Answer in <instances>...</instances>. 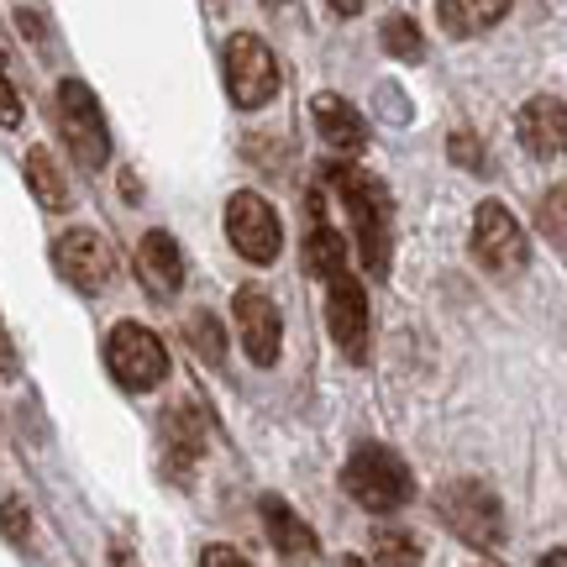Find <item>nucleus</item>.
Wrapping results in <instances>:
<instances>
[{"label":"nucleus","mask_w":567,"mask_h":567,"mask_svg":"<svg viewBox=\"0 0 567 567\" xmlns=\"http://www.w3.org/2000/svg\"><path fill=\"white\" fill-rule=\"evenodd\" d=\"M53 111H59V132L69 142V153L84 163V168H105L111 163V126L101 116V101L84 80H59V95H53Z\"/></svg>","instance_id":"20e7f679"},{"label":"nucleus","mask_w":567,"mask_h":567,"mask_svg":"<svg viewBox=\"0 0 567 567\" xmlns=\"http://www.w3.org/2000/svg\"><path fill=\"white\" fill-rule=\"evenodd\" d=\"M268 6H284V0H268Z\"/></svg>","instance_id":"c756f323"},{"label":"nucleus","mask_w":567,"mask_h":567,"mask_svg":"<svg viewBox=\"0 0 567 567\" xmlns=\"http://www.w3.org/2000/svg\"><path fill=\"white\" fill-rule=\"evenodd\" d=\"M231 316H237V342L243 352L252 358L258 368H274L279 363V347H284V326H279V305L268 300L264 289H237V305H231Z\"/></svg>","instance_id":"9b49d317"},{"label":"nucleus","mask_w":567,"mask_h":567,"mask_svg":"<svg viewBox=\"0 0 567 567\" xmlns=\"http://www.w3.org/2000/svg\"><path fill=\"white\" fill-rule=\"evenodd\" d=\"M326 184L342 195L347 216H352L363 268L368 274H389V247H394V195H389V184L373 179L368 168H352V163H331Z\"/></svg>","instance_id":"f257e3e1"},{"label":"nucleus","mask_w":567,"mask_h":567,"mask_svg":"<svg viewBox=\"0 0 567 567\" xmlns=\"http://www.w3.org/2000/svg\"><path fill=\"white\" fill-rule=\"evenodd\" d=\"M21 174H27V189L38 195L42 210H69V179H63V168L53 163V153H48V147H27Z\"/></svg>","instance_id":"a211bd4d"},{"label":"nucleus","mask_w":567,"mask_h":567,"mask_svg":"<svg viewBox=\"0 0 567 567\" xmlns=\"http://www.w3.org/2000/svg\"><path fill=\"white\" fill-rule=\"evenodd\" d=\"M547 563H551V567H563V563H567V551H547Z\"/></svg>","instance_id":"c85d7f7f"},{"label":"nucleus","mask_w":567,"mask_h":567,"mask_svg":"<svg viewBox=\"0 0 567 567\" xmlns=\"http://www.w3.org/2000/svg\"><path fill=\"white\" fill-rule=\"evenodd\" d=\"M258 515H264V530H268V542L284 551V557H316L321 551V542H316V530L305 526L295 509L284 505V499H258Z\"/></svg>","instance_id":"2eb2a0df"},{"label":"nucleus","mask_w":567,"mask_h":567,"mask_svg":"<svg viewBox=\"0 0 567 567\" xmlns=\"http://www.w3.org/2000/svg\"><path fill=\"white\" fill-rule=\"evenodd\" d=\"M226 90L243 111H258L279 95V59L268 53V42L258 32H237L226 42Z\"/></svg>","instance_id":"39448f33"},{"label":"nucleus","mask_w":567,"mask_h":567,"mask_svg":"<svg viewBox=\"0 0 567 567\" xmlns=\"http://www.w3.org/2000/svg\"><path fill=\"white\" fill-rule=\"evenodd\" d=\"M326 6H331L337 17H358V11H363V0H326Z\"/></svg>","instance_id":"cd10ccee"},{"label":"nucleus","mask_w":567,"mask_h":567,"mask_svg":"<svg viewBox=\"0 0 567 567\" xmlns=\"http://www.w3.org/2000/svg\"><path fill=\"white\" fill-rule=\"evenodd\" d=\"M6 530H11V542L27 536V520H21V499L17 494H6Z\"/></svg>","instance_id":"393cba45"},{"label":"nucleus","mask_w":567,"mask_h":567,"mask_svg":"<svg viewBox=\"0 0 567 567\" xmlns=\"http://www.w3.org/2000/svg\"><path fill=\"white\" fill-rule=\"evenodd\" d=\"M310 116H316V132H321L326 147H337V153H363L368 147V126L358 116V105L342 101V95H316L310 101Z\"/></svg>","instance_id":"ddd939ff"},{"label":"nucleus","mask_w":567,"mask_h":567,"mask_svg":"<svg viewBox=\"0 0 567 567\" xmlns=\"http://www.w3.org/2000/svg\"><path fill=\"white\" fill-rule=\"evenodd\" d=\"M137 279L153 295H179L184 289V252L168 231H147L137 243Z\"/></svg>","instance_id":"4468645a"},{"label":"nucleus","mask_w":567,"mask_h":567,"mask_svg":"<svg viewBox=\"0 0 567 567\" xmlns=\"http://www.w3.org/2000/svg\"><path fill=\"white\" fill-rule=\"evenodd\" d=\"M347 258H352V247L342 243V231L326 221H310V231H305V268L326 284L331 274H342Z\"/></svg>","instance_id":"6ab92c4d"},{"label":"nucleus","mask_w":567,"mask_h":567,"mask_svg":"<svg viewBox=\"0 0 567 567\" xmlns=\"http://www.w3.org/2000/svg\"><path fill=\"white\" fill-rule=\"evenodd\" d=\"M436 515H442V526L467 542L473 551H494L505 542V509L494 499V488L478 484V478H457V484H446L436 494Z\"/></svg>","instance_id":"f03ea898"},{"label":"nucleus","mask_w":567,"mask_h":567,"mask_svg":"<svg viewBox=\"0 0 567 567\" xmlns=\"http://www.w3.org/2000/svg\"><path fill=\"white\" fill-rule=\"evenodd\" d=\"M473 258L488 274H520L526 268L530 243H526V231H520V221L499 200H484L473 210Z\"/></svg>","instance_id":"6e6552de"},{"label":"nucleus","mask_w":567,"mask_h":567,"mask_svg":"<svg viewBox=\"0 0 567 567\" xmlns=\"http://www.w3.org/2000/svg\"><path fill=\"white\" fill-rule=\"evenodd\" d=\"M105 363L116 373V384L122 389H158L168 379V347L137 321H122L111 331V342H105Z\"/></svg>","instance_id":"423d86ee"},{"label":"nucleus","mask_w":567,"mask_h":567,"mask_svg":"<svg viewBox=\"0 0 567 567\" xmlns=\"http://www.w3.org/2000/svg\"><path fill=\"white\" fill-rule=\"evenodd\" d=\"M189 347H195V352H200L205 363L216 368L226 358V342H221V321H216V316H210V310H200V316H195V321H189Z\"/></svg>","instance_id":"412c9836"},{"label":"nucleus","mask_w":567,"mask_h":567,"mask_svg":"<svg viewBox=\"0 0 567 567\" xmlns=\"http://www.w3.org/2000/svg\"><path fill=\"white\" fill-rule=\"evenodd\" d=\"M342 488H347V499H352V505L373 509V515H389V509L405 505L415 484H410V467L400 463L389 446L368 442V446H358V452L347 457Z\"/></svg>","instance_id":"7ed1b4c3"},{"label":"nucleus","mask_w":567,"mask_h":567,"mask_svg":"<svg viewBox=\"0 0 567 567\" xmlns=\"http://www.w3.org/2000/svg\"><path fill=\"white\" fill-rule=\"evenodd\" d=\"M520 142L536 158H563L567 153V105L557 95H536L520 105Z\"/></svg>","instance_id":"f8f14e48"},{"label":"nucleus","mask_w":567,"mask_h":567,"mask_svg":"<svg viewBox=\"0 0 567 567\" xmlns=\"http://www.w3.org/2000/svg\"><path fill=\"white\" fill-rule=\"evenodd\" d=\"M163 442H168V457L174 463H195L205 446V421L195 400H179V405L163 410Z\"/></svg>","instance_id":"f3484780"},{"label":"nucleus","mask_w":567,"mask_h":567,"mask_svg":"<svg viewBox=\"0 0 567 567\" xmlns=\"http://www.w3.org/2000/svg\"><path fill=\"white\" fill-rule=\"evenodd\" d=\"M53 264H59V274L74 289H84V295H101L105 284L116 279V252L105 247L101 231H90V226H74V231H63L59 243H53Z\"/></svg>","instance_id":"9d476101"},{"label":"nucleus","mask_w":567,"mask_h":567,"mask_svg":"<svg viewBox=\"0 0 567 567\" xmlns=\"http://www.w3.org/2000/svg\"><path fill=\"white\" fill-rule=\"evenodd\" d=\"M279 216H274V205L258 195V189H237L231 200H226V243L243 252L247 264H274L279 258Z\"/></svg>","instance_id":"0eeeda50"},{"label":"nucleus","mask_w":567,"mask_h":567,"mask_svg":"<svg viewBox=\"0 0 567 567\" xmlns=\"http://www.w3.org/2000/svg\"><path fill=\"white\" fill-rule=\"evenodd\" d=\"M379 38H384V53L389 59H405V63H421L425 59V42H421V27L410 17H389L379 27Z\"/></svg>","instance_id":"aec40b11"},{"label":"nucleus","mask_w":567,"mask_h":567,"mask_svg":"<svg viewBox=\"0 0 567 567\" xmlns=\"http://www.w3.org/2000/svg\"><path fill=\"white\" fill-rule=\"evenodd\" d=\"M446 153L463 163V168H484V153H478V137H473V132H452V137H446Z\"/></svg>","instance_id":"b1692460"},{"label":"nucleus","mask_w":567,"mask_h":567,"mask_svg":"<svg viewBox=\"0 0 567 567\" xmlns=\"http://www.w3.org/2000/svg\"><path fill=\"white\" fill-rule=\"evenodd\" d=\"M200 563L205 567H221V563H247V557H243V551H226V547H205Z\"/></svg>","instance_id":"a878e982"},{"label":"nucleus","mask_w":567,"mask_h":567,"mask_svg":"<svg viewBox=\"0 0 567 567\" xmlns=\"http://www.w3.org/2000/svg\"><path fill=\"white\" fill-rule=\"evenodd\" d=\"M373 563H421V547L405 530H373Z\"/></svg>","instance_id":"4be33fe9"},{"label":"nucleus","mask_w":567,"mask_h":567,"mask_svg":"<svg viewBox=\"0 0 567 567\" xmlns=\"http://www.w3.org/2000/svg\"><path fill=\"white\" fill-rule=\"evenodd\" d=\"M509 0H436V21L446 38H478L494 21H505Z\"/></svg>","instance_id":"dca6fc26"},{"label":"nucleus","mask_w":567,"mask_h":567,"mask_svg":"<svg viewBox=\"0 0 567 567\" xmlns=\"http://www.w3.org/2000/svg\"><path fill=\"white\" fill-rule=\"evenodd\" d=\"M326 326H331V337H337L347 363H363L368 358V295H363V284L352 279V268L326 279Z\"/></svg>","instance_id":"1a4fd4ad"},{"label":"nucleus","mask_w":567,"mask_h":567,"mask_svg":"<svg viewBox=\"0 0 567 567\" xmlns=\"http://www.w3.org/2000/svg\"><path fill=\"white\" fill-rule=\"evenodd\" d=\"M21 122V101H17V84L6 80V126H17Z\"/></svg>","instance_id":"bb28decb"},{"label":"nucleus","mask_w":567,"mask_h":567,"mask_svg":"<svg viewBox=\"0 0 567 567\" xmlns=\"http://www.w3.org/2000/svg\"><path fill=\"white\" fill-rule=\"evenodd\" d=\"M542 231L551 243H567V184H551L547 200H542Z\"/></svg>","instance_id":"5701e85b"}]
</instances>
